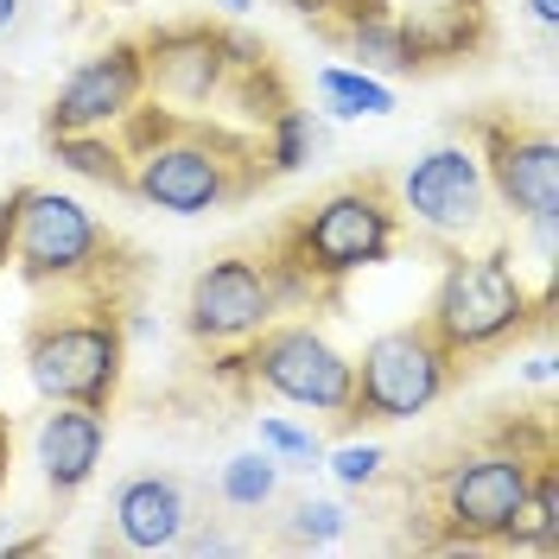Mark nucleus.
<instances>
[{
	"label": "nucleus",
	"instance_id": "nucleus-1",
	"mask_svg": "<svg viewBox=\"0 0 559 559\" xmlns=\"http://www.w3.org/2000/svg\"><path fill=\"white\" fill-rule=\"evenodd\" d=\"M128 159H134V198L173 210V216H204V210L236 204L248 191V159L242 146H229L210 128H191L185 115H153L128 108Z\"/></svg>",
	"mask_w": 559,
	"mask_h": 559
},
{
	"label": "nucleus",
	"instance_id": "nucleus-2",
	"mask_svg": "<svg viewBox=\"0 0 559 559\" xmlns=\"http://www.w3.org/2000/svg\"><path fill=\"white\" fill-rule=\"evenodd\" d=\"M394 242H401V204L369 178V185L331 191L312 216H299V229H293V242H286L280 261L299 267L324 293L337 280L362 274V267H382L388 254H394Z\"/></svg>",
	"mask_w": 559,
	"mask_h": 559
},
{
	"label": "nucleus",
	"instance_id": "nucleus-3",
	"mask_svg": "<svg viewBox=\"0 0 559 559\" xmlns=\"http://www.w3.org/2000/svg\"><path fill=\"white\" fill-rule=\"evenodd\" d=\"M527 318H534V299H527L515 261L502 248H484V254H452L445 261L426 331L452 356H477V349L509 344Z\"/></svg>",
	"mask_w": 559,
	"mask_h": 559
},
{
	"label": "nucleus",
	"instance_id": "nucleus-4",
	"mask_svg": "<svg viewBox=\"0 0 559 559\" xmlns=\"http://www.w3.org/2000/svg\"><path fill=\"white\" fill-rule=\"evenodd\" d=\"M121 362H128V337L115 312H51L26 337V376L45 401H76L108 414L121 394Z\"/></svg>",
	"mask_w": 559,
	"mask_h": 559
},
{
	"label": "nucleus",
	"instance_id": "nucleus-5",
	"mask_svg": "<svg viewBox=\"0 0 559 559\" xmlns=\"http://www.w3.org/2000/svg\"><path fill=\"white\" fill-rule=\"evenodd\" d=\"M452 362L457 356L426 331V318L369 337V344H362V362H349V369H356L349 419H414V414H426V407L452 388Z\"/></svg>",
	"mask_w": 559,
	"mask_h": 559
},
{
	"label": "nucleus",
	"instance_id": "nucleus-6",
	"mask_svg": "<svg viewBox=\"0 0 559 559\" xmlns=\"http://www.w3.org/2000/svg\"><path fill=\"white\" fill-rule=\"evenodd\" d=\"M13 267L33 286H96L108 274V229L96 223L90 204H76L64 191H33L26 185Z\"/></svg>",
	"mask_w": 559,
	"mask_h": 559
},
{
	"label": "nucleus",
	"instance_id": "nucleus-7",
	"mask_svg": "<svg viewBox=\"0 0 559 559\" xmlns=\"http://www.w3.org/2000/svg\"><path fill=\"white\" fill-rule=\"evenodd\" d=\"M248 376L293 401V407H312V414H331V419H349V401H356V369H349L344 349H331L318 337L312 324H267L248 337Z\"/></svg>",
	"mask_w": 559,
	"mask_h": 559
},
{
	"label": "nucleus",
	"instance_id": "nucleus-8",
	"mask_svg": "<svg viewBox=\"0 0 559 559\" xmlns=\"http://www.w3.org/2000/svg\"><path fill=\"white\" fill-rule=\"evenodd\" d=\"M540 464L547 457H527L522 445H496V452L464 457L439 489V515H445L457 547H496L515 522V509H522Z\"/></svg>",
	"mask_w": 559,
	"mask_h": 559
},
{
	"label": "nucleus",
	"instance_id": "nucleus-9",
	"mask_svg": "<svg viewBox=\"0 0 559 559\" xmlns=\"http://www.w3.org/2000/svg\"><path fill=\"white\" fill-rule=\"evenodd\" d=\"M484 178L522 223H534L540 248H554L559 223V140L534 121H484Z\"/></svg>",
	"mask_w": 559,
	"mask_h": 559
},
{
	"label": "nucleus",
	"instance_id": "nucleus-10",
	"mask_svg": "<svg viewBox=\"0 0 559 559\" xmlns=\"http://www.w3.org/2000/svg\"><path fill=\"white\" fill-rule=\"evenodd\" d=\"M401 216H414L426 236L439 242H464L477 236L489 216V178L477 146H432L419 153L407 178H401Z\"/></svg>",
	"mask_w": 559,
	"mask_h": 559
},
{
	"label": "nucleus",
	"instance_id": "nucleus-11",
	"mask_svg": "<svg viewBox=\"0 0 559 559\" xmlns=\"http://www.w3.org/2000/svg\"><path fill=\"white\" fill-rule=\"evenodd\" d=\"M280 312V286L267 261H248V254H223L210 261L204 274L191 280V299H185V324L198 344H248L254 331H267Z\"/></svg>",
	"mask_w": 559,
	"mask_h": 559
},
{
	"label": "nucleus",
	"instance_id": "nucleus-12",
	"mask_svg": "<svg viewBox=\"0 0 559 559\" xmlns=\"http://www.w3.org/2000/svg\"><path fill=\"white\" fill-rule=\"evenodd\" d=\"M254 45L210 33V26H166L140 45V64H146V90L166 108H204L229 90V70L242 64Z\"/></svg>",
	"mask_w": 559,
	"mask_h": 559
},
{
	"label": "nucleus",
	"instance_id": "nucleus-13",
	"mask_svg": "<svg viewBox=\"0 0 559 559\" xmlns=\"http://www.w3.org/2000/svg\"><path fill=\"white\" fill-rule=\"evenodd\" d=\"M146 96V64L140 45H108L83 70H70V83L51 96L45 134H108L128 121V108Z\"/></svg>",
	"mask_w": 559,
	"mask_h": 559
},
{
	"label": "nucleus",
	"instance_id": "nucleus-14",
	"mask_svg": "<svg viewBox=\"0 0 559 559\" xmlns=\"http://www.w3.org/2000/svg\"><path fill=\"white\" fill-rule=\"evenodd\" d=\"M108 515H115V534H121L128 554H166V547H178V534H185V522H191L185 484L166 477V471H140V477H128V484L115 489Z\"/></svg>",
	"mask_w": 559,
	"mask_h": 559
},
{
	"label": "nucleus",
	"instance_id": "nucleus-15",
	"mask_svg": "<svg viewBox=\"0 0 559 559\" xmlns=\"http://www.w3.org/2000/svg\"><path fill=\"white\" fill-rule=\"evenodd\" d=\"M108 445V414L103 407H76V401H51V414L38 426V464H45V484L58 496H76V489L96 477Z\"/></svg>",
	"mask_w": 559,
	"mask_h": 559
},
{
	"label": "nucleus",
	"instance_id": "nucleus-16",
	"mask_svg": "<svg viewBox=\"0 0 559 559\" xmlns=\"http://www.w3.org/2000/svg\"><path fill=\"white\" fill-rule=\"evenodd\" d=\"M502 547H522V554H554L559 547V471H554V457L534 471V484H527L522 509H515V522L502 534Z\"/></svg>",
	"mask_w": 559,
	"mask_h": 559
},
{
	"label": "nucleus",
	"instance_id": "nucleus-17",
	"mask_svg": "<svg viewBox=\"0 0 559 559\" xmlns=\"http://www.w3.org/2000/svg\"><path fill=\"white\" fill-rule=\"evenodd\" d=\"M51 153H58V166H70L76 178H96L108 191H134V159H128V146L108 134H51Z\"/></svg>",
	"mask_w": 559,
	"mask_h": 559
},
{
	"label": "nucleus",
	"instance_id": "nucleus-18",
	"mask_svg": "<svg viewBox=\"0 0 559 559\" xmlns=\"http://www.w3.org/2000/svg\"><path fill=\"white\" fill-rule=\"evenodd\" d=\"M318 103L331 108V115H388L394 108V90L376 83L369 70H344V64H324L318 70Z\"/></svg>",
	"mask_w": 559,
	"mask_h": 559
},
{
	"label": "nucleus",
	"instance_id": "nucleus-19",
	"mask_svg": "<svg viewBox=\"0 0 559 559\" xmlns=\"http://www.w3.org/2000/svg\"><path fill=\"white\" fill-rule=\"evenodd\" d=\"M267 128H274V140H267V166H274V173H299L318 146H324V128L312 121V108L280 103Z\"/></svg>",
	"mask_w": 559,
	"mask_h": 559
},
{
	"label": "nucleus",
	"instance_id": "nucleus-20",
	"mask_svg": "<svg viewBox=\"0 0 559 559\" xmlns=\"http://www.w3.org/2000/svg\"><path fill=\"white\" fill-rule=\"evenodd\" d=\"M216 489H223V502L229 509H267L280 489V464L267 452H242L223 464V477H216Z\"/></svg>",
	"mask_w": 559,
	"mask_h": 559
},
{
	"label": "nucleus",
	"instance_id": "nucleus-21",
	"mask_svg": "<svg viewBox=\"0 0 559 559\" xmlns=\"http://www.w3.org/2000/svg\"><path fill=\"white\" fill-rule=\"evenodd\" d=\"M349 515L337 502H299L293 515H286V540H299V547H331V540H344Z\"/></svg>",
	"mask_w": 559,
	"mask_h": 559
},
{
	"label": "nucleus",
	"instance_id": "nucleus-22",
	"mask_svg": "<svg viewBox=\"0 0 559 559\" xmlns=\"http://www.w3.org/2000/svg\"><path fill=\"white\" fill-rule=\"evenodd\" d=\"M331 471H337V484L362 489V484L382 477V452L376 445H344V452H331Z\"/></svg>",
	"mask_w": 559,
	"mask_h": 559
},
{
	"label": "nucleus",
	"instance_id": "nucleus-23",
	"mask_svg": "<svg viewBox=\"0 0 559 559\" xmlns=\"http://www.w3.org/2000/svg\"><path fill=\"white\" fill-rule=\"evenodd\" d=\"M261 445L280 457H299V464H312L318 457V439L312 432H299V426H286V419H261Z\"/></svg>",
	"mask_w": 559,
	"mask_h": 559
},
{
	"label": "nucleus",
	"instance_id": "nucleus-24",
	"mask_svg": "<svg viewBox=\"0 0 559 559\" xmlns=\"http://www.w3.org/2000/svg\"><path fill=\"white\" fill-rule=\"evenodd\" d=\"M20 204H26V185L0 198V267L13 261V236H20Z\"/></svg>",
	"mask_w": 559,
	"mask_h": 559
},
{
	"label": "nucleus",
	"instance_id": "nucleus-25",
	"mask_svg": "<svg viewBox=\"0 0 559 559\" xmlns=\"http://www.w3.org/2000/svg\"><path fill=\"white\" fill-rule=\"evenodd\" d=\"M178 547H185V554H236V540L216 534V527H204V534H178Z\"/></svg>",
	"mask_w": 559,
	"mask_h": 559
},
{
	"label": "nucleus",
	"instance_id": "nucleus-26",
	"mask_svg": "<svg viewBox=\"0 0 559 559\" xmlns=\"http://www.w3.org/2000/svg\"><path fill=\"white\" fill-rule=\"evenodd\" d=\"M527 382H540V388L554 382V356H534V362H527Z\"/></svg>",
	"mask_w": 559,
	"mask_h": 559
},
{
	"label": "nucleus",
	"instance_id": "nucleus-27",
	"mask_svg": "<svg viewBox=\"0 0 559 559\" xmlns=\"http://www.w3.org/2000/svg\"><path fill=\"white\" fill-rule=\"evenodd\" d=\"M20 7H26V0H0V33H13V26H20Z\"/></svg>",
	"mask_w": 559,
	"mask_h": 559
},
{
	"label": "nucleus",
	"instance_id": "nucleus-28",
	"mask_svg": "<svg viewBox=\"0 0 559 559\" xmlns=\"http://www.w3.org/2000/svg\"><path fill=\"white\" fill-rule=\"evenodd\" d=\"M527 7H534V20H540V26H554V20H559V0H527Z\"/></svg>",
	"mask_w": 559,
	"mask_h": 559
},
{
	"label": "nucleus",
	"instance_id": "nucleus-29",
	"mask_svg": "<svg viewBox=\"0 0 559 559\" xmlns=\"http://www.w3.org/2000/svg\"><path fill=\"white\" fill-rule=\"evenodd\" d=\"M7 452H13V432L0 426V489H7Z\"/></svg>",
	"mask_w": 559,
	"mask_h": 559
},
{
	"label": "nucleus",
	"instance_id": "nucleus-30",
	"mask_svg": "<svg viewBox=\"0 0 559 559\" xmlns=\"http://www.w3.org/2000/svg\"><path fill=\"white\" fill-rule=\"evenodd\" d=\"M216 7H223V13H248V0H216Z\"/></svg>",
	"mask_w": 559,
	"mask_h": 559
}]
</instances>
